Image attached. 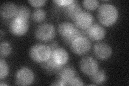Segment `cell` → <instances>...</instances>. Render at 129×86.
Instances as JSON below:
<instances>
[{"mask_svg":"<svg viewBox=\"0 0 129 86\" xmlns=\"http://www.w3.org/2000/svg\"><path fill=\"white\" fill-rule=\"evenodd\" d=\"M17 7L15 3L10 2L4 3L1 7L0 13L2 17L5 19H10L15 17Z\"/></svg>","mask_w":129,"mask_h":86,"instance_id":"cell-13","label":"cell"},{"mask_svg":"<svg viewBox=\"0 0 129 86\" xmlns=\"http://www.w3.org/2000/svg\"><path fill=\"white\" fill-rule=\"evenodd\" d=\"M76 27L82 30H87L93 22V16L88 11H82L74 19Z\"/></svg>","mask_w":129,"mask_h":86,"instance_id":"cell-8","label":"cell"},{"mask_svg":"<svg viewBox=\"0 0 129 86\" xmlns=\"http://www.w3.org/2000/svg\"><path fill=\"white\" fill-rule=\"evenodd\" d=\"M76 28L75 26L72 23L63 22L59 24L58 30L60 35L63 38L72 34Z\"/></svg>","mask_w":129,"mask_h":86,"instance_id":"cell-16","label":"cell"},{"mask_svg":"<svg viewBox=\"0 0 129 86\" xmlns=\"http://www.w3.org/2000/svg\"><path fill=\"white\" fill-rule=\"evenodd\" d=\"M51 58L56 64L64 66L69 60V55L65 49L58 47L52 50Z\"/></svg>","mask_w":129,"mask_h":86,"instance_id":"cell-10","label":"cell"},{"mask_svg":"<svg viewBox=\"0 0 129 86\" xmlns=\"http://www.w3.org/2000/svg\"><path fill=\"white\" fill-rule=\"evenodd\" d=\"M73 2V0H55L53 1L55 5L64 8L70 5Z\"/></svg>","mask_w":129,"mask_h":86,"instance_id":"cell-25","label":"cell"},{"mask_svg":"<svg viewBox=\"0 0 129 86\" xmlns=\"http://www.w3.org/2000/svg\"><path fill=\"white\" fill-rule=\"evenodd\" d=\"M80 70L84 75L90 76L99 70V64L95 59L91 56H84L79 63Z\"/></svg>","mask_w":129,"mask_h":86,"instance_id":"cell-6","label":"cell"},{"mask_svg":"<svg viewBox=\"0 0 129 86\" xmlns=\"http://www.w3.org/2000/svg\"><path fill=\"white\" fill-rule=\"evenodd\" d=\"M87 34L90 39L94 41L102 40L106 36L105 28L98 24L91 25L87 29Z\"/></svg>","mask_w":129,"mask_h":86,"instance_id":"cell-11","label":"cell"},{"mask_svg":"<svg viewBox=\"0 0 129 86\" xmlns=\"http://www.w3.org/2000/svg\"><path fill=\"white\" fill-rule=\"evenodd\" d=\"M30 15V10L29 8L25 6H21L17 8L15 18L28 20Z\"/></svg>","mask_w":129,"mask_h":86,"instance_id":"cell-18","label":"cell"},{"mask_svg":"<svg viewBox=\"0 0 129 86\" xmlns=\"http://www.w3.org/2000/svg\"><path fill=\"white\" fill-rule=\"evenodd\" d=\"M70 46L72 51L75 54L82 55L90 51L91 44L90 40L83 35L76 38Z\"/></svg>","mask_w":129,"mask_h":86,"instance_id":"cell-4","label":"cell"},{"mask_svg":"<svg viewBox=\"0 0 129 86\" xmlns=\"http://www.w3.org/2000/svg\"><path fill=\"white\" fill-rule=\"evenodd\" d=\"M28 2L32 7L39 8L45 5L46 1L45 0H29L28 1Z\"/></svg>","mask_w":129,"mask_h":86,"instance_id":"cell-24","label":"cell"},{"mask_svg":"<svg viewBox=\"0 0 129 86\" xmlns=\"http://www.w3.org/2000/svg\"><path fill=\"white\" fill-rule=\"evenodd\" d=\"M46 14L45 10L42 9H36L32 14V18L34 21L37 23H40L45 19Z\"/></svg>","mask_w":129,"mask_h":86,"instance_id":"cell-19","label":"cell"},{"mask_svg":"<svg viewBox=\"0 0 129 86\" xmlns=\"http://www.w3.org/2000/svg\"><path fill=\"white\" fill-rule=\"evenodd\" d=\"M29 28L28 20L14 18L9 24V30L14 36L21 37L25 35Z\"/></svg>","mask_w":129,"mask_h":86,"instance_id":"cell-7","label":"cell"},{"mask_svg":"<svg viewBox=\"0 0 129 86\" xmlns=\"http://www.w3.org/2000/svg\"><path fill=\"white\" fill-rule=\"evenodd\" d=\"M52 85H66V83L62 81L57 79L55 81L53 82V83L51 84Z\"/></svg>","mask_w":129,"mask_h":86,"instance_id":"cell-27","label":"cell"},{"mask_svg":"<svg viewBox=\"0 0 129 86\" xmlns=\"http://www.w3.org/2000/svg\"><path fill=\"white\" fill-rule=\"evenodd\" d=\"M84 83L82 79L78 76L74 77L69 82H68V85H83Z\"/></svg>","mask_w":129,"mask_h":86,"instance_id":"cell-26","label":"cell"},{"mask_svg":"<svg viewBox=\"0 0 129 86\" xmlns=\"http://www.w3.org/2000/svg\"><path fill=\"white\" fill-rule=\"evenodd\" d=\"M82 11L81 6L76 1H73L70 5L64 8V14L68 18L72 20H74Z\"/></svg>","mask_w":129,"mask_h":86,"instance_id":"cell-14","label":"cell"},{"mask_svg":"<svg viewBox=\"0 0 129 86\" xmlns=\"http://www.w3.org/2000/svg\"><path fill=\"white\" fill-rule=\"evenodd\" d=\"M57 76L58 79L62 81L68 85V82L76 76V72L73 67L63 66L57 73Z\"/></svg>","mask_w":129,"mask_h":86,"instance_id":"cell-12","label":"cell"},{"mask_svg":"<svg viewBox=\"0 0 129 86\" xmlns=\"http://www.w3.org/2000/svg\"><path fill=\"white\" fill-rule=\"evenodd\" d=\"M94 54L99 59L104 60L109 59L112 54L111 47L104 43H98L94 45Z\"/></svg>","mask_w":129,"mask_h":86,"instance_id":"cell-9","label":"cell"},{"mask_svg":"<svg viewBox=\"0 0 129 86\" xmlns=\"http://www.w3.org/2000/svg\"><path fill=\"white\" fill-rule=\"evenodd\" d=\"M84 7L88 10H94L98 8L99 3L96 0H84L82 2Z\"/></svg>","mask_w":129,"mask_h":86,"instance_id":"cell-23","label":"cell"},{"mask_svg":"<svg viewBox=\"0 0 129 86\" xmlns=\"http://www.w3.org/2000/svg\"><path fill=\"white\" fill-rule=\"evenodd\" d=\"M35 75L31 69L27 67H23L16 72L15 83L18 85H29L34 81Z\"/></svg>","mask_w":129,"mask_h":86,"instance_id":"cell-5","label":"cell"},{"mask_svg":"<svg viewBox=\"0 0 129 86\" xmlns=\"http://www.w3.org/2000/svg\"><path fill=\"white\" fill-rule=\"evenodd\" d=\"M49 46L51 47V48L52 49V50H54V49H55V48L58 47V43H57V42H55V41H54V42H52L50 44Z\"/></svg>","mask_w":129,"mask_h":86,"instance_id":"cell-28","label":"cell"},{"mask_svg":"<svg viewBox=\"0 0 129 86\" xmlns=\"http://www.w3.org/2000/svg\"><path fill=\"white\" fill-rule=\"evenodd\" d=\"M0 85H7V84H6V83H0Z\"/></svg>","mask_w":129,"mask_h":86,"instance_id":"cell-30","label":"cell"},{"mask_svg":"<svg viewBox=\"0 0 129 86\" xmlns=\"http://www.w3.org/2000/svg\"><path fill=\"white\" fill-rule=\"evenodd\" d=\"M9 73V67L6 61L2 58L0 59V80L4 79Z\"/></svg>","mask_w":129,"mask_h":86,"instance_id":"cell-22","label":"cell"},{"mask_svg":"<svg viewBox=\"0 0 129 86\" xmlns=\"http://www.w3.org/2000/svg\"><path fill=\"white\" fill-rule=\"evenodd\" d=\"M56 34L55 28L51 23H43L39 25L35 30L36 38L41 42H47L53 39Z\"/></svg>","mask_w":129,"mask_h":86,"instance_id":"cell-3","label":"cell"},{"mask_svg":"<svg viewBox=\"0 0 129 86\" xmlns=\"http://www.w3.org/2000/svg\"><path fill=\"white\" fill-rule=\"evenodd\" d=\"M3 34H3V31L1 30V38H2V36H3Z\"/></svg>","mask_w":129,"mask_h":86,"instance_id":"cell-29","label":"cell"},{"mask_svg":"<svg viewBox=\"0 0 129 86\" xmlns=\"http://www.w3.org/2000/svg\"><path fill=\"white\" fill-rule=\"evenodd\" d=\"M52 51L51 47L47 45L37 44L31 47L29 55L35 62L42 64L51 58Z\"/></svg>","mask_w":129,"mask_h":86,"instance_id":"cell-2","label":"cell"},{"mask_svg":"<svg viewBox=\"0 0 129 86\" xmlns=\"http://www.w3.org/2000/svg\"><path fill=\"white\" fill-rule=\"evenodd\" d=\"M89 77L92 82L96 84H102L107 79L106 74L102 69L98 70L94 74L89 76Z\"/></svg>","mask_w":129,"mask_h":86,"instance_id":"cell-17","label":"cell"},{"mask_svg":"<svg viewBox=\"0 0 129 86\" xmlns=\"http://www.w3.org/2000/svg\"><path fill=\"white\" fill-rule=\"evenodd\" d=\"M41 66L47 73L50 74H57L61 68L63 66L56 64L51 58L41 64Z\"/></svg>","mask_w":129,"mask_h":86,"instance_id":"cell-15","label":"cell"},{"mask_svg":"<svg viewBox=\"0 0 129 86\" xmlns=\"http://www.w3.org/2000/svg\"><path fill=\"white\" fill-rule=\"evenodd\" d=\"M83 36L82 32L79 30L78 28H76L75 30L70 35L67 36L66 37L63 38V41L66 43V44L68 45H71V44L74 42V41L78 38L79 37Z\"/></svg>","mask_w":129,"mask_h":86,"instance_id":"cell-20","label":"cell"},{"mask_svg":"<svg viewBox=\"0 0 129 86\" xmlns=\"http://www.w3.org/2000/svg\"><path fill=\"white\" fill-rule=\"evenodd\" d=\"M11 52V46L8 42H2L0 45V54L2 57H6Z\"/></svg>","mask_w":129,"mask_h":86,"instance_id":"cell-21","label":"cell"},{"mask_svg":"<svg viewBox=\"0 0 129 86\" xmlns=\"http://www.w3.org/2000/svg\"><path fill=\"white\" fill-rule=\"evenodd\" d=\"M98 18L100 22L106 26H111L118 18V11L115 6L110 3H103L98 11Z\"/></svg>","mask_w":129,"mask_h":86,"instance_id":"cell-1","label":"cell"}]
</instances>
